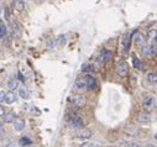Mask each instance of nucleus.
<instances>
[{"label": "nucleus", "mask_w": 157, "mask_h": 147, "mask_svg": "<svg viewBox=\"0 0 157 147\" xmlns=\"http://www.w3.org/2000/svg\"><path fill=\"white\" fill-rule=\"evenodd\" d=\"M156 104H157V101H156V98L155 96H147L144 100V103H142L144 111H146V113L152 111V110L156 107Z\"/></svg>", "instance_id": "nucleus-1"}, {"label": "nucleus", "mask_w": 157, "mask_h": 147, "mask_svg": "<svg viewBox=\"0 0 157 147\" xmlns=\"http://www.w3.org/2000/svg\"><path fill=\"white\" fill-rule=\"evenodd\" d=\"M131 40L134 41L135 46H136V47H139V48H142V47L145 46V43H146V39H145V36H144L140 31H135V32H134Z\"/></svg>", "instance_id": "nucleus-2"}, {"label": "nucleus", "mask_w": 157, "mask_h": 147, "mask_svg": "<svg viewBox=\"0 0 157 147\" xmlns=\"http://www.w3.org/2000/svg\"><path fill=\"white\" fill-rule=\"evenodd\" d=\"M116 72H117V74H119L120 77L125 78L128 76V73H129V64L126 61H121L117 63V67H116Z\"/></svg>", "instance_id": "nucleus-3"}, {"label": "nucleus", "mask_w": 157, "mask_h": 147, "mask_svg": "<svg viewBox=\"0 0 157 147\" xmlns=\"http://www.w3.org/2000/svg\"><path fill=\"white\" fill-rule=\"evenodd\" d=\"M84 82H86V87H87V89H89V90H94V89L97 88L95 78H94L92 74H86V77H84Z\"/></svg>", "instance_id": "nucleus-4"}, {"label": "nucleus", "mask_w": 157, "mask_h": 147, "mask_svg": "<svg viewBox=\"0 0 157 147\" xmlns=\"http://www.w3.org/2000/svg\"><path fill=\"white\" fill-rule=\"evenodd\" d=\"M111 58V52L109 51V50H101L100 51V53H99V56H98V62H100V63H105V62H108L109 59Z\"/></svg>", "instance_id": "nucleus-5"}, {"label": "nucleus", "mask_w": 157, "mask_h": 147, "mask_svg": "<svg viewBox=\"0 0 157 147\" xmlns=\"http://www.w3.org/2000/svg\"><path fill=\"white\" fill-rule=\"evenodd\" d=\"M92 131L90 130H88V129H81L79 131L77 132V137H79V138H82V140H88V138H90L92 137Z\"/></svg>", "instance_id": "nucleus-6"}, {"label": "nucleus", "mask_w": 157, "mask_h": 147, "mask_svg": "<svg viewBox=\"0 0 157 147\" xmlns=\"http://www.w3.org/2000/svg\"><path fill=\"white\" fill-rule=\"evenodd\" d=\"M130 42H131V36L129 32H126L124 36H123V47H124V52L126 53L130 48Z\"/></svg>", "instance_id": "nucleus-7"}, {"label": "nucleus", "mask_w": 157, "mask_h": 147, "mask_svg": "<svg viewBox=\"0 0 157 147\" xmlns=\"http://www.w3.org/2000/svg\"><path fill=\"white\" fill-rule=\"evenodd\" d=\"M150 120H151L150 113H146V111L140 113V114L137 115V118H136V121H137V123H141V124H144V123H148Z\"/></svg>", "instance_id": "nucleus-8"}, {"label": "nucleus", "mask_w": 157, "mask_h": 147, "mask_svg": "<svg viewBox=\"0 0 157 147\" xmlns=\"http://www.w3.org/2000/svg\"><path fill=\"white\" fill-rule=\"evenodd\" d=\"M86 82H84V78H78L75 82H74V89L75 90H79V92H83L86 90Z\"/></svg>", "instance_id": "nucleus-9"}, {"label": "nucleus", "mask_w": 157, "mask_h": 147, "mask_svg": "<svg viewBox=\"0 0 157 147\" xmlns=\"http://www.w3.org/2000/svg\"><path fill=\"white\" fill-rule=\"evenodd\" d=\"M13 124H14V129H15V131H22L24 127H25V120L21 119V118H16L15 121H14Z\"/></svg>", "instance_id": "nucleus-10"}, {"label": "nucleus", "mask_w": 157, "mask_h": 147, "mask_svg": "<svg viewBox=\"0 0 157 147\" xmlns=\"http://www.w3.org/2000/svg\"><path fill=\"white\" fill-rule=\"evenodd\" d=\"M16 101V94L11 90H9L8 93H5V103L6 104H14Z\"/></svg>", "instance_id": "nucleus-11"}, {"label": "nucleus", "mask_w": 157, "mask_h": 147, "mask_svg": "<svg viewBox=\"0 0 157 147\" xmlns=\"http://www.w3.org/2000/svg\"><path fill=\"white\" fill-rule=\"evenodd\" d=\"M69 123L73 127H82V125H83V121L79 116H72L69 119Z\"/></svg>", "instance_id": "nucleus-12"}, {"label": "nucleus", "mask_w": 157, "mask_h": 147, "mask_svg": "<svg viewBox=\"0 0 157 147\" xmlns=\"http://www.w3.org/2000/svg\"><path fill=\"white\" fill-rule=\"evenodd\" d=\"M19 95H20V98H22V99H29L30 92H29V89H27L25 85H21V87H19Z\"/></svg>", "instance_id": "nucleus-13"}, {"label": "nucleus", "mask_w": 157, "mask_h": 147, "mask_svg": "<svg viewBox=\"0 0 157 147\" xmlns=\"http://www.w3.org/2000/svg\"><path fill=\"white\" fill-rule=\"evenodd\" d=\"M13 5H14V8L17 11H24V9H25V0H14Z\"/></svg>", "instance_id": "nucleus-14"}, {"label": "nucleus", "mask_w": 157, "mask_h": 147, "mask_svg": "<svg viewBox=\"0 0 157 147\" xmlns=\"http://www.w3.org/2000/svg\"><path fill=\"white\" fill-rule=\"evenodd\" d=\"M8 88L11 92H14L16 88H19V81L16 78H10V81L8 82Z\"/></svg>", "instance_id": "nucleus-15"}, {"label": "nucleus", "mask_w": 157, "mask_h": 147, "mask_svg": "<svg viewBox=\"0 0 157 147\" xmlns=\"http://www.w3.org/2000/svg\"><path fill=\"white\" fill-rule=\"evenodd\" d=\"M147 81L152 84H156L157 83V72H148L147 76H146Z\"/></svg>", "instance_id": "nucleus-16"}, {"label": "nucleus", "mask_w": 157, "mask_h": 147, "mask_svg": "<svg viewBox=\"0 0 157 147\" xmlns=\"http://www.w3.org/2000/svg\"><path fill=\"white\" fill-rule=\"evenodd\" d=\"M8 35V28H6V25L4 24V21L0 19V39L5 37V36Z\"/></svg>", "instance_id": "nucleus-17"}, {"label": "nucleus", "mask_w": 157, "mask_h": 147, "mask_svg": "<svg viewBox=\"0 0 157 147\" xmlns=\"http://www.w3.org/2000/svg\"><path fill=\"white\" fill-rule=\"evenodd\" d=\"M15 119H16V115H15V113H13V111H10V113H8V114L4 115V121H5L6 124L14 123Z\"/></svg>", "instance_id": "nucleus-18"}, {"label": "nucleus", "mask_w": 157, "mask_h": 147, "mask_svg": "<svg viewBox=\"0 0 157 147\" xmlns=\"http://www.w3.org/2000/svg\"><path fill=\"white\" fill-rule=\"evenodd\" d=\"M69 101L73 104V105H81L82 104V99L79 95H75V96H71L69 98Z\"/></svg>", "instance_id": "nucleus-19"}, {"label": "nucleus", "mask_w": 157, "mask_h": 147, "mask_svg": "<svg viewBox=\"0 0 157 147\" xmlns=\"http://www.w3.org/2000/svg\"><path fill=\"white\" fill-rule=\"evenodd\" d=\"M121 147H139V143L137 142H129V141H123L120 143Z\"/></svg>", "instance_id": "nucleus-20"}, {"label": "nucleus", "mask_w": 157, "mask_h": 147, "mask_svg": "<svg viewBox=\"0 0 157 147\" xmlns=\"http://www.w3.org/2000/svg\"><path fill=\"white\" fill-rule=\"evenodd\" d=\"M132 64L135 66V68H137V69H142V63H141V61H140L139 58L134 57V58H132Z\"/></svg>", "instance_id": "nucleus-21"}, {"label": "nucleus", "mask_w": 157, "mask_h": 147, "mask_svg": "<svg viewBox=\"0 0 157 147\" xmlns=\"http://www.w3.org/2000/svg\"><path fill=\"white\" fill-rule=\"evenodd\" d=\"M20 143H21V146H26V145H30L31 141H30L27 137H22V138L20 140Z\"/></svg>", "instance_id": "nucleus-22"}, {"label": "nucleus", "mask_w": 157, "mask_h": 147, "mask_svg": "<svg viewBox=\"0 0 157 147\" xmlns=\"http://www.w3.org/2000/svg\"><path fill=\"white\" fill-rule=\"evenodd\" d=\"M58 41H59V45L61 46H64V43H66V36L64 35H61L59 37H58Z\"/></svg>", "instance_id": "nucleus-23"}, {"label": "nucleus", "mask_w": 157, "mask_h": 147, "mask_svg": "<svg viewBox=\"0 0 157 147\" xmlns=\"http://www.w3.org/2000/svg\"><path fill=\"white\" fill-rule=\"evenodd\" d=\"M5 101V92L0 90V103H4Z\"/></svg>", "instance_id": "nucleus-24"}, {"label": "nucleus", "mask_w": 157, "mask_h": 147, "mask_svg": "<svg viewBox=\"0 0 157 147\" xmlns=\"http://www.w3.org/2000/svg\"><path fill=\"white\" fill-rule=\"evenodd\" d=\"M83 70H84V72H86V70H87V72H92V70H93V66H92V64H87V66H84Z\"/></svg>", "instance_id": "nucleus-25"}, {"label": "nucleus", "mask_w": 157, "mask_h": 147, "mask_svg": "<svg viewBox=\"0 0 157 147\" xmlns=\"http://www.w3.org/2000/svg\"><path fill=\"white\" fill-rule=\"evenodd\" d=\"M5 115V107L0 104V116H4Z\"/></svg>", "instance_id": "nucleus-26"}, {"label": "nucleus", "mask_w": 157, "mask_h": 147, "mask_svg": "<svg viewBox=\"0 0 157 147\" xmlns=\"http://www.w3.org/2000/svg\"><path fill=\"white\" fill-rule=\"evenodd\" d=\"M4 135V127H3V124L0 123V136Z\"/></svg>", "instance_id": "nucleus-27"}, {"label": "nucleus", "mask_w": 157, "mask_h": 147, "mask_svg": "<svg viewBox=\"0 0 157 147\" xmlns=\"http://www.w3.org/2000/svg\"><path fill=\"white\" fill-rule=\"evenodd\" d=\"M4 147H15V143H14V142H8Z\"/></svg>", "instance_id": "nucleus-28"}, {"label": "nucleus", "mask_w": 157, "mask_h": 147, "mask_svg": "<svg viewBox=\"0 0 157 147\" xmlns=\"http://www.w3.org/2000/svg\"><path fill=\"white\" fill-rule=\"evenodd\" d=\"M142 147H155V145H151V143H148V145H145V146H142Z\"/></svg>", "instance_id": "nucleus-29"}, {"label": "nucleus", "mask_w": 157, "mask_h": 147, "mask_svg": "<svg viewBox=\"0 0 157 147\" xmlns=\"http://www.w3.org/2000/svg\"><path fill=\"white\" fill-rule=\"evenodd\" d=\"M33 2H36V3H42L44 0H33Z\"/></svg>", "instance_id": "nucleus-30"}, {"label": "nucleus", "mask_w": 157, "mask_h": 147, "mask_svg": "<svg viewBox=\"0 0 157 147\" xmlns=\"http://www.w3.org/2000/svg\"><path fill=\"white\" fill-rule=\"evenodd\" d=\"M156 140H157V135H156Z\"/></svg>", "instance_id": "nucleus-31"}, {"label": "nucleus", "mask_w": 157, "mask_h": 147, "mask_svg": "<svg viewBox=\"0 0 157 147\" xmlns=\"http://www.w3.org/2000/svg\"><path fill=\"white\" fill-rule=\"evenodd\" d=\"M109 147H111V146H109Z\"/></svg>", "instance_id": "nucleus-32"}]
</instances>
